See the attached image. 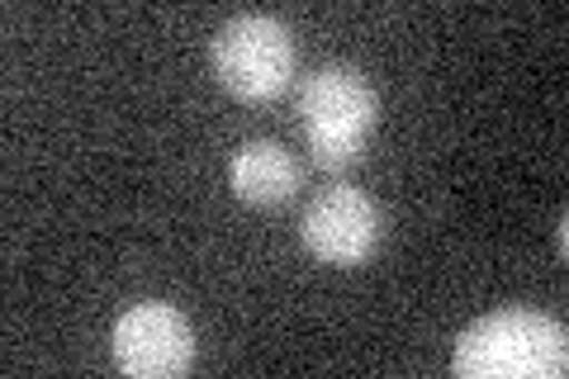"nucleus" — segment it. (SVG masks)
Here are the masks:
<instances>
[{"label":"nucleus","mask_w":569,"mask_h":379,"mask_svg":"<svg viewBox=\"0 0 569 379\" xmlns=\"http://www.w3.org/2000/svg\"><path fill=\"white\" fill-rule=\"evenodd\" d=\"M451 370L466 379H560L569 370V332L537 309H493L456 337Z\"/></svg>","instance_id":"obj_1"},{"label":"nucleus","mask_w":569,"mask_h":379,"mask_svg":"<svg viewBox=\"0 0 569 379\" xmlns=\"http://www.w3.org/2000/svg\"><path fill=\"white\" fill-rule=\"evenodd\" d=\"M213 77L238 100H276L295 81V33L280 14L242 10L223 20L209 43Z\"/></svg>","instance_id":"obj_3"},{"label":"nucleus","mask_w":569,"mask_h":379,"mask_svg":"<svg viewBox=\"0 0 569 379\" xmlns=\"http://www.w3.org/2000/svg\"><path fill=\"white\" fill-rule=\"evenodd\" d=\"M299 123H305L309 152L318 167H351L366 157V142L380 123V100L376 86L366 81L361 67L351 62H323L299 81L295 96Z\"/></svg>","instance_id":"obj_2"},{"label":"nucleus","mask_w":569,"mask_h":379,"mask_svg":"<svg viewBox=\"0 0 569 379\" xmlns=\"http://www.w3.org/2000/svg\"><path fill=\"white\" fill-rule=\"evenodd\" d=\"M556 247H560V257H565V251H569V223H565V219L556 223Z\"/></svg>","instance_id":"obj_7"},{"label":"nucleus","mask_w":569,"mask_h":379,"mask_svg":"<svg viewBox=\"0 0 569 379\" xmlns=\"http://www.w3.org/2000/svg\"><path fill=\"white\" fill-rule=\"evenodd\" d=\"M380 205L356 186H332L299 213V242L323 266H361L380 247Z\"/></svg>","instance_id":"obj_5"},{"label":"nucleus","mask_w":569,"mask_h":379,"mask_svg":"<svg viewBox=\"0 0 569 379\" xmlns=\"http://www.w3.org/2000/svg\"><path fill=\"white\" fill-rule=\"evenodd\" d=\"M114 366L133 379H171L194 366V328L190 318L162 299L129 303L110 332Z\"/></svg>","instance_id":"obj_4"},{"label":"nucleus","mask_w":569,"mask_h":379,"mask_svg":"<svg viewBox=\"0 0 569 379\" xmlns=\"http://www.w3.org/2000/svg\"><path fill=\"white\" fill-rule=\"evenodd\" d=\"M228 186H233L242 205H257V209L284 205V200H295V190H299V161L284 142L252 138L228 161Z\"/></svg>","instance_id":"obj_6"}]
</instances>
